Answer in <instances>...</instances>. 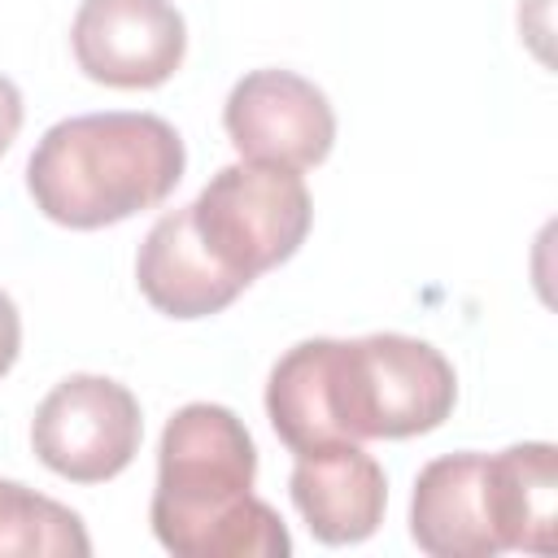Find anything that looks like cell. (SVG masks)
Here are the masks:
<instances>
[{"instance_id": "1", "label": "cell", "mask_w": 558, "mask_h": 558, "mask_svg": "<svg viewBox=\"0 0 558 558\" xmlns=\"http://www.w3.org/2000/svg\"><path fill=\"white\" fill-rule=\"evenodd\" d=\"M453 401L449 357L401 331L301 340L275 362L266 384L270 427L292 453L340 440L423 436L453 414Z\"/></svg>"}, {"instance_id": "2", "label": "cell", "mask_w": 558, "mask_h": 558, "mask_svg": "<svg viewBox=\"0 0 558 558\" xmlns=\"http://www.w3.org/2000/svg\"><path fill=\"white\" fill-rule=\"evenodd\" d=\"M257 449L248 427L214 401L183 405L157 449L153 532L179 558H283V519L253 497Z\"/></svg>"}, {"instance_id": "3", "label": "cell", "mask_w": 558, "mask_h": 558, "mask_svg": "<svg viewBox=\"0 0 558 558\" xmlns=\"http://www.w3.org/2000/svg\"><path fill=\"white\" fill-rule=\"evenodd\" d=\"M183 161L179 131L157 113H78L44 131L26 187L44 218L96 231L161 205L183 179Z\"/></svg>"}, {"instance_id": "4", "label": "cell", "mask_w": 558, "mask_h": 558, "mask_svg": "<svg viewBox=\"0 0 558 558\" xmlns=\"http://www.w3.org/2000/svg\"><path fill=\"white\" fill-rule=\"evenodd\" d=\"M310 218L314 205L305 179L292 166L270 161L222 166L192 201V222L201 240L244 283L288 262L301 248Z\"/></svg>"}, {"instance_id": "5", "label": "cell", "mask_w": 558, "mask_h": 558, "mask_svg": "<svg viewBox=\"0 0 558 558\" xmlns=\"http://www.w3.org/2000/svg\"><path fill=\"white\" fill-rule=\"evenodd\" d=\"M144 418L126 384L109 375H70L35 410V458L74 484H100L140 453Z\"/></svg>"}, {"instance_id": "6", "label": "cell", "mask_w": 558, "mask_h": 558, "mask_svg": "<svg viewBox=\"0 0 558 558\" xmlns=\"http://www.w3.org/2000/svg\"><path fill=\"white\" fill-rule=\"evenodd\" d=\"M70 44L92 83L157 87L183 65L187 26L170 0H83Z\"/></svg>"}, {"instance_id": "7", "label": "cell", "mask_w": 558, "mask_h": 558, "mask_svg": "<svg viewBox=\"0 0 558 558\" xmlns=\"http://www.w3.org/2000/svg\"><path fill=\"white\" fill-rule=\"evenodd\" d=\"M222 126L244 161L292 170L318 166L336 144V113L327 96L292 70L244 74L222 105Z\"/></svg>"}, {"instance_id": "8", "label": "cell", "mask_w": 558, "mask_h": 558, "mask_svg": "<svg viewBox=\"0 0 558 558\" xmlns=\"http://www.w3.org/2000/svg\"><path fill=\"white\" fill-rule=\"evenodd\" d=\"M288 488L305 527L323 545H357L384 523V506H388L384 466L353 440L296 453Z\"/></svg>"}, {"instance_id": "9", "label": "cell", "mask_w": 558, "mask_h": 558, "mask_svg": "<svg viewBox=\"0 0 558 558\" xmlns=\"http://www.w3.org/2000/svg\"><path fill=\"white\" fill-rule=\"evenodd\" d=\"M135 279L148 305L170 318H209L248 288L209 253L192 222V205L170 209L153 222L135 257Z\"/></svg>"}, {"instance_id": "10", "label": "cell", "mask_w": 558, "mask_h": 558, "mask_svg": "<svg viewBox=\"0 0 558 558\" xmlns=\"http://www.w3.org/2000/svg\"><path fill=\"white\" fill-rule=\"evenodd\" d=\"M410 536L432 558H493L501 536L488 510L484 453L432 458L410 497Z\"/></svg>"}, {"instance_id": "11", "label": "cell", "mask_w": 558, "mask_h": 558, "mask_svg": "<svg viewBox=\"0 0 558 558\" xmlns=\"http://www.w3.org/2000/svg\"><path fill=\"white\" fill-rule=\"evenodd\" d=\"M484 484L501 549H558V449L545 440L484 453Z\"/></svg>"}, {"instance_id": "12", "label": "cell", "mask_w": 558, "mask_h": 558, "mask_svg": "<svg viewBox=\"0 0 558 558\" xmlns=\"http://www.w3.org/2000/svg\"><path fill=\"white\" fill-rule=\"evenodd\" d=\"M0 554H35V558H87L92 541L83 519L52 501L39 497L26 484L0 480Z\"/></svg>"}, {"instance_id": "13", "label": "cell", "mask_w": 558, "mask_h": 558, "mask_svg": "<svg viewBox=\"0 0 558 558\" xmlns=\"http://www.w3.org/2000/svg\"><path fill=\"white\" fill-rule=\"evenodd\" d=\"M17 349H22V318H17L13 296L0 288V375L17 362Z\"/></svg>"}, {"instance_id": "14", "label": "cell", "mask_w": 558, "mask_h": 558, "mask_svg": "<svg viewBox=\"0 0 558 558\" xmlns=\"http://www.w3.org/2000/svg\"><path fill=\"white\" fill-rule=\"evenodd\" d=\"M22 131V92L13 87V78L0 74V153L17 140Z\"/></svg>"}]
</instances>
